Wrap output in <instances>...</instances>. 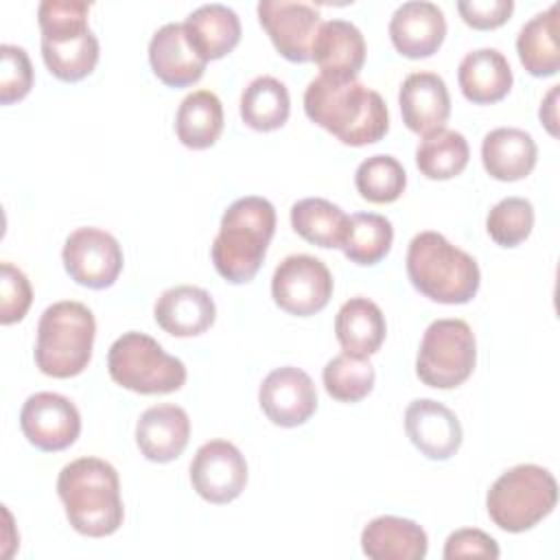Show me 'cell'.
<instances>
[{
  "instance_id": "obj_1",
  "label": "cell",
  "mask_w": 560,
  "mask_h": 560,
  "mask_svg": "<svg viewBox=\"0 0 560 560\" xmlns=\"http://www.w3.org/2000/svg\"><path fill=\"white\" fill-rule=\"evenodd\" d=\"M306 116L348 147L378 142L389 129L383 96L357 79L319 74L304 92Z\"/></svg>"
},
{
  "instance_id": "obj_2",
  "label": "cell",
  "mask_w": 560,
  "mask_h": 560,
  "mask_svg": "<svg viewBox=\"0 0 560 560\" xmlns=\"http://www.w3.org/2000/svg\"><path fill=\"white\" fill-rule=\"evenodd\" d=\"M57 494L70 525L90 538L114 534L125 518L116 468L101 457H79L57 477Z\"/></svg>"
},
{
  "instance_id": "obj_3",
  "label": "cell",
  "mask_w": 560,
  "mask_h": 560,
  "mask_svg": "<svg viewBox=\"0 0 560 560\" xmlns=\"http://www.w3.org/2000/svg\"><path fill=\"white\" fill-rule=\"evenodd\" d=\"M276 232V208L269 199L247 195L228 206L210 256L221 278L232 284L249 282L267 254Z\"/></svg>"
},
{
  "instance_id": "obj_4",
  "label": "cell",
  "mask_w": 560,
  "mask_h": 560,
  "mask_svg": "<svg viewBox=\"0 0 560 560\" xmlns=\"http://www.w3.org/2000/svg\"><path fill=\"white\" fill-rule=\"evenodd\" d=\"M407 276L416 291L440 304H466L481 284L477 260L433 230L411 238Z\"/></svg>"
},
{
  "instance_id": "obj_5",
  "label": "cell",
  "mask_w": 560,
  "mask_h": 560,
  "mask_svg": "<svg viewBox=\"0 0 560 560\" xmlns=\"http://www.w3.org/2000/svg\"><path fill=\"white\" fill-rule=\"evenodd\" d=\"M88 11L81 0H44L37 9L42 57L59 81H81L96 68L98 39L88 26Z\"/></svg>"
},
{
  "instance_id": "obj_6",
  "label": "cell",
  "mask_w": 560,
  "mask_h": 560,
  "mask_svg": "<svg viewBox=\"0 0 560 560\" xmlns=\"http://www.w3.org/2000/svg\"><path fill=\"white\" fill-rule=\"evenodd\" d=\"M96 337L92 311L72 300L50 304L37 324L35 365L52 378H70L81 374L90 359Z\"/></svg>"
},
{
  "instance_id": "obj_7",
  "label": "cell",
  "mask_w": 560,
  "mask_h": 560,
  "mask_svg": "<svg viewBox=\"0 0 560 560\" xmlns=\"http://www.w3.org/2000/svg\"><path fill=\"white\" fill-rule=\"evenodd\" d=\"M558 503V483L553 475L536 464H518L499 475L486 497L492 523L512 534L538 525Z\"/></svg>"
},
{
  "instance_id": "obj_8",
  "label": "cell",
  "mask_w": 560,
  "mask_h": 560,
  "mask_svg": "<svg viewBox=\"0 0 560 560\" xmlns=\"http://www.w3.org/2000/svg\"><path fill=\"white\" fill-rule=\"evenodd\" d=\"M107 370L114 383L136 394H171L186 383V365L138 330L122 332L109 346Z\"/></svg>"
},
{
  "instance_id": "obj_9",
  "label": "cell",
  "mask_w": 560,
  "mask_h": 560,
  "mask_svg": "<svg viewBox=\"0 0 560 560\" xmlns=\"http://www.w3.org/2000/svg\"><path fill=\"white\" fill-rule=\"evenodd\" d=\"M477 363V341L464 319H435L427 326L418 357V378L435 389H453L468 381Z\"/></svg>"
},
{
  "instance_id": "obj_10",
  "label": "cell",
  "mask_w": 560,
  "mask_h": 560,
  "mask_svg": "<svg viewBox=\"0 0 560 560\" xmlns=\"http://www.w3.org/2000/svg\"><path fill=\"white\" fill-rule=\"evenodd\" d=\"M332 295L328 267L311 254H291L273 271L271 298L289 315L308 317L319 313Z\"/></svg>"
},
{
  "instance_id": "obj_11",
  "label": "cell",
  "mask_w": 560,
  "mask_h": 560,
  "mask_svg": "<svg viewBox=\"0 0 560 560\" xmlns=\"http://www.w3.org/2000/svg\"><path fill=\"white\" fill-rule=\"evenodd\" d=\"M68 276L88 289L112 287L122 271L120 243L101 228H77L63 243Z\"/></svg>"
},
{
  "instance_id": "obj_12",
  "label": "cell",
  "mask_w": 560,
  "mask_h": 560,
  "mask_svg": "<svg viewBox=\"0 0 560 560\" xmlns=\"http://www.w3.org/2000/svg\"><path fill=\"white\" fill-rule=\"evenodd\" d=\"M20 429L35 448L55 453L77 442L81 413L70 398L57 392H37L22 405Z\"/></svg>"
},
{
  "instance_id": "obj_13",
  "label": "cell",
  "mask_w": 560,
  "mask_h": 560,
  "mask_svg": "<svg viewBox=\"0 0 560 560\" xmlns=\"http://www.w3.org/2000/svg\"><path fill=\"white\" fill-rule=\"evenodd\" d=\"M190 483L208 503H230L245 490L247 462L232 442L210 440L197 448L190 462Z\"/></svg>"
},
{
  "instance_id": "obj_14",
  "label": "cell",
  "mask_w": 560,
  "mask_h": 560,
  "mask_svg": "<svg viewBox=\"0 0 560 560\" xmlns=\"http://www.w3.org/2000/svg\"><path fill=\"white\" fill-rule=\"evenodd\" d=\"M256 11L260 26L284 59L295 63L313 59V42L322 24V15L313 4L291 0H260Z\"/></svg>"
},
{
  "instance_id": "obj_15",
  "label": "cell",
  "mask_w": 560,
  "mask_h": 560,
  "mask_svg": "<svg viewBox=\"0 0 560 560\" xmlns=\"http://www.w3.org/2000/svg\"><path fill=\"white\" fill-rule=\"evenodd\" d=\"M258 402L262 413L278 427L304 424L317 409L315 383L300 368H276L262 378Z\"/></svg>"
},
{
  "instance_id": "obj_16",
  "label": "cell",
  "mask_w": 560,
  "mask_h": 560,
  "mask_svg": "<svg viewBox=\"0 0 560 560\" xmlns=\"http://www.w3.org/2000/svg\"><path fill=\"white\" fill-rule=\"evenodd\" d=\"M405 431L411 444L429 459L444 462L453 457L464 440L457 416L433 398L411 400L405 409Z\"/></svg>"
},
{
  "instance_id": "obj_17",
  "label": "cell",
  "mask_w": 560,
  "mask_h": 560,
  "mask_svg": "<svg viewBox=\"0 0 560 560\" xmlns=\"http://www.w3.org/2000/svg\"><path fill=\"white\" fill-rule=\"evenodd\" d=\"M446 37V18L442 9L427 0L402 2L389 20V39L394 48L409 59L431 57Z\"/></svg>"
},
{
  "instance_id": "obj_18",
  "label": "cell",
  "mask_w": 560,
  "mask_h": 560,
  "mask_svg": "<svg viewBox=\"0 0 560 560\" xmlns=\"http://www.w3.org/2000/svg\"><path fill=\"white\" fill-rule=\"evenodd\" d=\"M398 105L402 122L418 136H429L444 127L451 116V96L444 79L435 72H411L405 77Z\"/></svg>"
},
{
  "instance_id": "obj_19",
  "label": "cell",
  "mask_w": 560,
  "mask_h": 560,
  "mask_svg": "<svg viewBox=\"0 0 560 560\" xmlns=\"http://www.w3.org/2000/svg\"><path fill=\"white\" fill-rule=\"evenodd\" d=\"M149 63L164 85L186 88L203 77L208 61L188 42L184 22H168L149 42Z\"/></svg>"
},
{
  "instance_id": "obj_20",
  "label": "cell",
  "mask_w": 560,
  "mask_h": 560,
  "mask_svg": "<svg viewBox=\"0 0 560 560\" xmlns=\"http://www.w3.org/2000/svg\"><path fill=\"white\" fill-rule=\"evenodd\" d=\"M190 438L188 413L171 402L153 405L140 413L136 424V444L140 453L158 464L177 459Z\"/></svg>"
},
{
  "instance_id": "obj_21",
  "label": "cell",
  "mask_w": 560,
  "mask_h": 560,
  "mask_svg": "<svg viewBox=\"0 0 560 560\" xmlns=\"http://www.w3.org/2000/svg\"><path fill=\"white\" fill-rule=\"evenodd\" d=\"M313 61L324 77L357 79L365 63L363 33L348 20L322 22L313 42Z\"/></svg>"
},
{
  "instance_id": "obj_22",
  "label": "cell",
  "mask_w": 560,
  "mask_h": 560,
  "mask_svg": "<svg viewBox=\"0 0 560 560\" xmlns=\"http://www.w3.org/2000/svg\"><path fill=\"white\" fill-rule=\"evenodd\" d=\"M153 317L158 326L173 337H197L214 324L217 306L206 289L179 284L158 298Z\"/></svg>"
},
{
  "instance_id": "obj_23",
  "label": "cell",
  "mask_w": 560,
  "mask_h": 560,
  "mask_svg": "<svg viewBox=\"0 0 560 560\" xmlns=\"http://www.w3.org/2000/svg\"><path fill=\"white\" fill-rule=\"evenodd\" d=\"M361 549L372 560H422L429 538L416 521L385 514L363 527Z\"/></svg>"
},
{
  "instance_id": "obj_24",
  "label": "cell",
  "mask_w": 560,
  "mask_h": 560,
  "mask_svg": "<svg viewBox=\"0 0 560 560\" xmlns=\"http://www.w3.org/2000/svg\"><path fill=\"white\" fill-rule=\"evenodd\" d=\"M538 158V147L525 129L497 127L481 142V162L490 177L499 182H516L527 177Z\"/></svg>"
},
{
  "instance_id": "obj_25",
  "label": "cell",
  "mask_w": 560,
  "mask_h": 560,
  "mask_svg": "<svg viewBox=\"0 0 560 560\" xmlns=\"http://www.w3.org/2000/svg\"><path fill=\"white\" fill-rule=\"evenodd\" d=\"M462 94L477 105L497 103L512 90L514 77L505 55L497 48L470 50L457 68Z\"/></svg>"
},
{
  "instance_id": "obj_26",
  "label": "cell",
  "mask_w": 560,
  "mask_h": 560,
  "mask_svg": "<svg viewBox=\"0 0 560 560\" xmlns=\"http://www.w3.org/2000/svg\"><path fill=\"white\" fill-rule=\"evenodd\" d=\"M387 324L376 302L357 295L341 304L335 317V335L343 352L354 357H370L381 350Z\"/></svg>"
},
{
  "instance_id": "obj_27",
  "label": "cell",
  "mask_w": 560,
  "mask_h": 560,
  "mask_svg": "<svg viewBox=\"0 0 560 560\" xmlns=\"http://www.w3.org/2000/svg\"><path fill=\"white\" fill-rule=\"evenodd\" d=\"M186 37L206 59H221L241 42V20L234 9L212 2L201 4L184 20Z\"/></svg>"
},
{
  "instance_id": "obj_28",
  "label": "cell",
  "mask_w": 560,
  "mask_h": 560,
  "mask_svg": "<svg viewBox=\"0 0 560 560\" xmlns=\"http://www.w3.org/2000/svg\"><path fill=\"white\" fill-rule=\"evenodd\" d=\"M516 52L532 77H553L558 72V4H551L523 24L516 37Z\"/></svg>"
},
{
  "instance_id": "obj_29",
  "label": "cell",
  "mask_w": 560,
  "mask_h": 560,
  "mask_svg": "<svg viewBox=\"0 0 560 560\" xmlns=\"http://www.w3.org/2000/svg\"><path fill=\"white\" fill-rule=\"evenodd\" d=\"M223 131V105L210 90H195L177 107L175 133L188 149L212 147Z\"/></svg>"
},
{
  "instance_id": "obj_30",
  "label": "cell",
  "mask_w": 560,
  "mask_h": 560,
  "mask_svg": "<svg viewBox=\"0 0 560 560\" xmlns=\"http://www.w3.org/2000/svg\"><path fill=\"white\" fill-rule=\"evenodd\" d=\"M291 112L287 85L269 74L256 77L241 94V118L256 131L280 129Z\"/></svg>"
},
{
  "instance_id": "obj_31",
  "label": "cell",
  "mask_w": 560,
  "mask_h": 560,
  "mask_svg": "<svg viewBox=\"0 0 560 560\" xmlns=\"http://www.w3.org/2000/svg\"><path fill=\"white\" fill-rule=\"evenodd\" d=\"M291 228L317 247H341L348 214L328 199L306 197L291 206Z\"/></svg>"
},
{
  "instance_id": "obj_32",
  "label": "cell",
  "mask_w": 560,
  "mask_h": 560,
  "mask_svg": "<svg viewBox=\"0 0 560 560\" xmlns=\"http://www.w3.org/2000/svg\"><path fill=\"white\" fill-rule=\"evenodd\" d=\"M392 241L394 228L387 217L376 212H354L348 217L341 249L348 260L370 267L389 254Z\"/></svg>"
},
{
  "instance_id": "obj_33",
  "label": "cell",
  "mask_w": 560,
  "mask_h": 560,
  "mask_svg": "<svg viewBox=\"0 0 560 560\" xmlns=\"http://www.w3.org/2000/svg\"><path fill=\"white\" fill-rule=\"evenodd\" d=\"M470 158L466 138L455 129H438L424 136L416 149L418 171L429 179H451L459 175Z\"/></svg>"
},
{
  "instance_id": "obj_34",
  "label": "cell",
  "mask_w": 560,
  "mask_h": 560,
  "mask_svg": "<svg viewBox=\"0 0 560 560\" xmlns=\"http://www.w3.org/2000/svg\"><path fill=\"white\" fill-rule=\"evenodd\" d=\"M374 365L368 357H354L348 352L332 357L322 372L328 396L339 402H359L365 398L374 387Z\"/></svg>"
},
{
  "instance_id": "obj_35",
  "label": "cell",
  "mask_w": 560,
  "mask_h": 560,
  "mask_svg": "<svg viewBox=\"0 0 560 560\" xmlns=\"http://www.w3.org/2000/svg\"><path fill=\"white\" fill-rule=\"evenodd\" d=\"M354 186L372 203H392L405 192L407 173L394 155L378 153L357 166Z\"/></svg>"
},
{
  "instance_id": "obj_36",
  "label": "cell",
  "mask_w": 560,
  "mask_h": 560,
  "mask_svg": "<svg viewBox=\"0 0 560 560\" xmlns=\"http://www.w3.org/2000/svg\"><path fill=\"white\" fill-rule=\"evenodd\" d=\"M534 228V206L525 197H505L492 206L486 219L490 238L501 247H516Z\"/></svg>"
},
{
  "instance_id": "obj_37",
  "label": "cell",
  "mask_w": 560,
  "mask_h": 560,
  "mask_svg": "<svg viewBox=\"0 0 560 560\" xmlns=\"http://www.w3.org/2000/svg\"><path fill=\"white\" fill-rule=\"evenodd\" d=\"M33 88V66L22 46H0V103L22 101Z\"/></svg>"
},
{
  "instance_id": "obj_38",
  "label": "cell",
  "mask_w": 560,
  "mask_h": 560,
  "mask_svg": "<svg viewBox=\"0 0 560 560\" xmlns=\"http://www.w3.org/2000/svg\"><path fill=\"white\" fill-rule=\"evenodd\" d=\"M31 302H33V289H31L28 278L11 262H2V267H0V324L9 326V324L24 319Z\"/></svg>"
},
{
  "instance_id": "obj_39",
  "label": "cell",
  "mask_w": 560,
  "mask_h": 560,
  "mask_svg": "<svg viewBox=\"0 0 560 560\" xmlns=\"http://www.w3.org/2000/svg\"><path fill=\"white\" fill-rule=\"evenodd\" d=\"M499 545L497 540L477 529V527H464L453 532L444 542V560H457V558H499Z\"/></svg>"
},
{
  "instance_id": "obj_40",
  "label": "cell",
  "mask_w": 560,
  "mask_h": 560,
  "mask_svg": "<svg viewBox=\"0 0 560 560\" xmlns=\"http://www.w3.org/2000/svg\"><path fill=\"white\" fill-rule=\"evenodd\" d=\"M457 11L468 26L488 31L508 22V18L514 11V2L512 0H462L457 2Z\"/></svg>"
},
{
  "instance_id": "obj_41",
  "label": "cell",
  "mask_w": 560,
  "mask_h": 560,
  "mask_svg": "<svg viewBox=\"0 0 560 560\" xmlns=\"http://www.w3.org/2000/svg\"><path fill=\"white\" fill-rule=\"evenodd\" d=\"M556 96H558V85H553L551 90H549V94H547V98L540 103V112H538V116H540V120L545 122V127L549 129V133H558V129H556Z\"/></svg>"
}]
</instances>
